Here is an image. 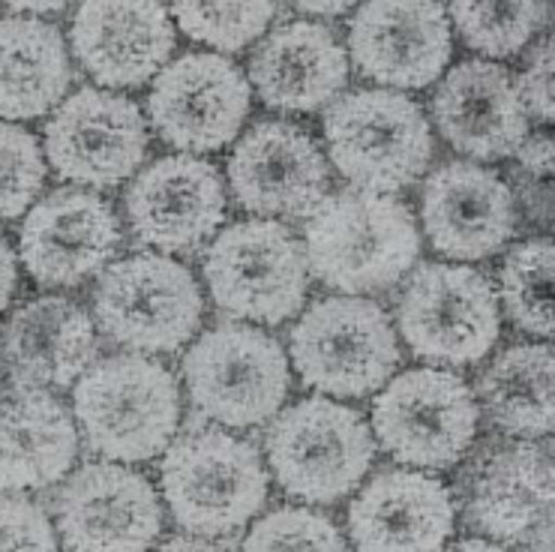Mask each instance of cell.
I'll list each match as a JSON object with an SVG mask.
<instances>
[{
  "label": "cell",
  "mask_w": 555,
  "mask_h": 552,
  "mask_svg": "<svg viewBox=\"0 0 555 552\" xmlns=\"http://www.w3.org/2000/svg\"><path fill=\"white\" fill-rule=\"evenodd\" d=\"M310 273L343 295L388 292L417 265L421 232L397 195L339 190L324 195L304 226Z\"/></svg>",
  "instance_id": "cell-1"
},
{
  "label": "cell",
  "mask_w": 555,
  "mask_h": 552,
  "mask_svg": "<svg viewBox=\"0 0 555 552\" xmlns=\"http://www.w3.org/2000/svg\"><path fill=\"white\" fill-rule=\"evenodd\" d=\"M78 433L108 463H147L181 424V387L166 363L144 355L93 360L73 390Z\"/></svg>",
  "instance_id": "cell-2"
},
{
  "label": "cell",
  "mask_w": 555,
  "mask_h": 552,
  "mask_svg": "<svg viewBox=\"0 0 555 552\" xmlns=\"http://www.w3.org/2000/svg\"><path fill=\"white\" fill-rule=\"evenodd\" d=\"M159 480L175 523L198 538L232 535L268 501L259 450L220 426H195L168 445Z\"/></svg>",
  "instance_id": "cell-3"
},
{
  "label": "cell",
  "mask_w": 555,
  "mask_h": 552,
  "mask_svg": "<svg viewBox=\"0 0 555 552\" xmlns=\"http://www.w3.org/2000/svg\"><path fill=\"white\" fill-rule=\"evenodd\" d=\"M324 142L339 175L363 193H400L433 159V129L424 108L388 88L336 97L324 115Z\"/></svg>",
  "instance_id": "cell-4"
},
{
  "label": "cell",
  "mask_w": 555,
  "mask_h": 552,
  "mask_svg": "<svg viewBox=\"0 0 555 552\" xmlns=\"http://www.w3.org/2000/svg\"><path fill=\"white\" fill-rule=\"evenodd\" d=\"M300 382L324 397L358 399L385 387L400 367V343L385 309L366 297H322L288 334Z\"/></svg>",
  "instance_id": "cell-5"
},
{
  "label": "cell",
  "mask_w": 555,
  "mask_h": 552,
  "mask_svg": "<svg viewBox=\"0 0 555 552\" xmlns=\"http://www.w3.org/2000/svg\"><path fill=\"white\" fill-rule=\"evenodd\" d=\"M264 450L280 489L307 504L346 499L375 460L373 429L361 411L327 397L300 399L280 411Z\"/></svg>",
  "instance_id": "cell-6"
},
{
  "label": "cell",
  "mask_w": 555,
  "mask_h": 552,
  "mask_svg": "<svg viewBox=\"0 0 555 552\" xmlns=\"http://www.w3.org/2000/svg\"><path fill=\"white\" fill-rule=\"evenodd\" d=\"M93 316L117 346L139 355H168L195 336L205 297L186 265L159 253H139L112 261L100 273Z\"/></svg>",
  "instance_id": "cell-7"
},
{
  "label": "cell",
  "mask_w": 555,
  "mask_h": 552,
  "mask_svg": "<svg viewBox=\"0 0 555 552\" xmlns=\"http://www.w3.org/2000/svg\"><path fill=\"white\" fill-rule=\"evenodd\" d=\"M183 382L198 414L232 429L271 421L288 397L283 346L253 324H217L183 358Z\"/></svg>",
  "instance_id": "cell-8"
},
{
  "label": "cell",
  "mask_w": 555,
  "mask_h": 552,
  "mask_svg": "<svg viewBox=\"0 0 555 552\" xmlns=\"http://www.w3.org/2000/svg\"><path fill=\"white\" fill-rule=\"evenodd\" d=\"M205 283L232 319L283 324L300 312L310 288L304 244L276 219H244L210 241Z\"/></svg>",
  "instance_id": "cell-9"
},
{
  "label": "cell",
  "mask_w": 555,
  "mask_h": 552,
  "mask_svg": "<svg viewBox=\"0 0 555 552\" xmlns=\"http://www.w3.org/2000/svg\"><path fill=\"white\" fill-rule=\"evenodd\" d=\"M397 328L414 355L439 367H468L502 336V307L492 283L468 265H417L397 304Z\"/></svg>",
  "instance_id": "cell-10"
},
{
  "label": "cell",
  "mask_w": 555,
  "mask_h": 552,
  "mask_svg": "<svg viewBox=\"0 0 555 552\" xmlns=\"http://www.w3.org/2000/svg\"><path fill=\"white\" fill-rule=\"evenodd\" d=\"M475 390L451 370L421 367L390 378L373 402L378 445L402 465L444 472L463 460L478 436Z\"/></svg>",
  "instance_id": "cell-11"
},
{
  "label": "cell",
  "mask_w": 555,
  "mask_h": 552,
  "mask_svg": "<svg viewBox=\"0 0 555 552\" xmlns=\"http://www.w3.org/2000/svg\"><path fill=\"white\" fill-rule=\"evenodd\" d=\"M42 147L57 178L112 190L130 180L144 163L147 127L142 108L130 97L81 88L52 112Z\"/></svg>",
  "instance_id": "cell-12"
},
{
  "label": "cell",
  "mask_w": 555,
  "mask_h": 552,
  "mask_svg": "<svg viewBox=\"0 0 555 552\" xmlns=\"http://www.w3.org/2000/svg\"><path fill=\"white\" fill-rule=\"evenodd\" d=\"M253 105V88L225 54H183L156 76L147 93L154 132L181 154H210L237 139Z\"/></svg>",
  "instance_id": "cell-13"
},
{
  "label": "cell",
  "mask_w": 555,
  "mask_h": 552,
  "mask_svg": "<svg viewBox=\"0 0 555 552\" xmlns=\"http://www.w3.org/2000/svg\"><path fill=\"white\" fill-rule=\"evenodd\" d=\"M124 207L135 244L190 256L225 219V183L220 168L202 156H163L132 178Z\"/></svg>",
  "instance_id": "cell-14"
},
{
  "label": "cell",
  "mask_w": 555,
  "mask_h": 552,
  "mask_svg": "<svg viewBox=\"0 0 555 552\" xmlns=\"http://www.w3.org/2000/svg\"><path fill=\"white\" fill-rule=\"evenodd\" d=\"M120 249L115 207L96 193L57 187L25 214L18 258L42 288H76L100 277Z\"/></svg>",
  "instance_id": "cell-15"
},
{
  "label": "cell",
  "mask_w": 555,
  "mask_h": 552,
  "mask_svg": "<svg viewBox=\"0 0 555 552\" xmlns=\"http://www.w3.org/2000/svg\"><path fill=\"white\" fill-rule=\"evenodd\" d=\"M66 552H151L163 531L154 484L117 463H88L57 496Z\"/></svg>",
  "instance_id": "cell-16"
},
{
  "label": "cell",
  "mask_w": 555,
  "mask_h": 552,
  "mask_svg": "<svg viewBox=\"0 0 555 552\" xmlns=\"http://www.w3.org/2000/svg\"><path fill=\"white\" fill-rule=\"evenodd\" d=\"M229 187L246 214L307 219L327 193L331 171L307 129L288 120H259L234 144Z\"/></svg>",
  "instance_id": "cell-17"
},
{
  "label": "cell",
  "mask_w": 555,
  "mask_h": 552,
  "mask_svg": "<svg viewBox=\"0 0 555 552\" xmlns=\"http://www.w3.org/2000/svg\"><path fill=\"white\" fill-rule=\"evenodd\" d=\"M349 52L358 73L378 85L426 88L451 64V22L439 3L373 0L351 15Z\"/></svg>",
  "instance_id": "cell-18"
},
{
  "label": "cell",
  "mask_w": 555,
  "mask_h": 552,
  "mask_svg": "<svg viewBox=\"0 0 555 552\" xmlns=\"http://www.w3.org/2000/svg\"><path fill=\"white\" fill-rule=\"evenodd\" d=\"M421 222L436 253L480 261L504 249L517 232V198L492 168L451 159L426 178Z\"/></svg>",
  "instance_id": "cell-19"
},
{
  "label": "cell",
  "mask_w": 555,
  "mask_h": 552,
  "mask_svg": "<svg viewBox=\"0 0 555 552\" xmlns=\"http://www.w3.org/2000/svg\"><path fill=\"white\" fill-rule=\"evenodd\" d=\"M69 46L81 69L108 88H142L168 66L175 22L159 3L91 0L73 15Z\"/></svg>",
  "instance_id": "cell-20"
},
{
  "label": "cell",
  "mask_w": 555,
  "mask_h": 552,
  "mask_svg": "<svg viewBox=\"0 0 555 552\" xmlns=\"http://www.w3.org/2000/svg\"><path fill=\"white\" fill-rule=\"evenodd\" d=\"M456 508L451 489L412 468H382L349 504L358 552H444Z\"/></svg>",
  "instance_id": "cell-21"
},
{
  "label": "cell",
  "mask_w": 555,
  "mask_h": 552,
  "mask_svg": "<svg viewBox=\"0 0 555 552\" xmlns=\"http://www.w3.org/2000/svg\"><path fill=\"white\" fill-rule=\"evenodd\" d=\"M96 358V324L76 300L46 295L10 312L0 328V363L15 387L64 390Z\"/></svg>",
  "instance_id": "cell-22"
},
{
  "label": "cell",
  "mask_w": 555,
  "mask_h": 552,
  "mask_svg": "<svg viewBox=\"0 0 555 552\" xmlns=\"http://www.w3.org/2000/svg\"><path fill=\"white\" fill-rule=\"evenodd\" d=\"M433 120L453 151L478 163L514 156L529 136L517 81L492 61H463L444 73L433 97Z\"/></svg>",
  "instance_id": "cell-23"
},
{
  "label": "cell",
  "mask_w": 555,
  "mask_h": 552,
  "mask_svg": "<svg viewBox=\"0 0 555 552\" xmlns=\"http://www.w3.org/2000/svg\"><path fill=\"white\" fill-rule=\"evenodd\" d=\"M465 519L480 535L522 543L553 516V450L538 441H517L480 453L463 475Z\"/></svg>",
  "instance_id": "cell-24"
},
{
  "label": "cell",
  "mask_w": 555,
  "mask_h": 552,
  "mask_svg": "<svg viewBox=\"0 0 555 552\" xmlns=\"http://www.w3.org/2000/svg\"><path fill=\"white\" fill-rule=\"evenodd\" d=\"M349 54L331 27L292 18L261 39L249 61V88L276 112H319L346 88Z\"/></svg>",
  "instance_id": "cell-25"
},
{
  "label": "cell",
  "mask_w": 555,
  "mask_h": 552,
  "mask_svg": "<svg viewBox=\"0 0 555 552\" xmlns=\"http://www.w3.org/2000/svg\"><path fill=\"white\" fill-rule=\"evenodd\" d=\"M78 457L73 414L49 390L0 399V492L49 489L66 480Z\"/></svg>",
  "instance_id": "cell-26"
},
{
  "label": "cell",
  "mask_w": 555,
  "mask_h": 552,
  "mask_svg": "<svg viewBox=\"0 0 555 552\" xmlns=\"http://www.w3.org/2000/svg\"><path fill=\"white\" fill-rule=\"evenodd\" d=\"M73 61L64 34L42 18H0V120H34L66 100Z\"/></svg>",
  "instance_id": "cell-27"
},
{
  "label": "cell",
  "mask_w": 555,
  "mask_h": 552,
  "mask_svg": "<svg viewBox=\"0 0 555 552\" xmlns=\"http://www.w3.org/2000/svg\"><path fill=\"white\" fill-rule=\"evenodd\" d=\"M553 360L550 343H522L504 348L480 373V402L504 436L541 438L553 433Z\"/></svg>",
  "instance_id": "cell-28"
},
{
  "label": "cell",
  "mask_w": 555,
  "mask_h": 552,
  "mask_svg": "<svg viewBox=\"0 0 555 552\" xmlns=\"http://www.w3.org/2000/svg\"><path fill=\"white\" fill-rule=\"evenodd\" d=\"M553 265L550 238H529L502 261V304L522 334L553 336Z\"/></svg>",
  "instance_id": "cell-29"
},
{
  "label": "cell",
  "mask_w": 555,
  "mask_h": 552,
  "mask_svg": "<svg viewBox=\"0 0 555 552\" xmlns=\"http://www.w3.org/2000/svg\"><path fill=\"white\" fill-rule=\"evenodd\" d=\"M444 13L468 49L487 57H511L522 52V46L538 34L550 7L526 3V0H499V3H453Z\"/></svg>",
  "instance_id": "cell-30"
},
{
  "label": "cell",
  "mask_w": 555,
  "mask_h": 552,
  "mask_svg": "<svg viewBox=\"0 0 555 552\" xmlns=\"http://www.w3.org/2000/svg\"><path fill=\"white\" fill-rule=\"evenodd\" d=\"M276 13V3H178L168 10L186 37L229 54L256 42Z\"/></svg>",
  "instance_id": "cell-31"
},
{
  "label": "cell",
  "mask_w": 555,
  "mask_h": 552,
  "mask_svg": "<svg viewBox=\"0 0 555 552\" xmlns=\"http://www.w3.org/2000/svg\"><path fill=\"white\" fill-rule=\"evenodd\" d=\"M46 156L34 132L0 120V222L25 217L46 187Z\"/></svg>",
  "instance_id": "cell-32"
},
{
  "label": "cell",
  "mask_w": 555,
  "mask_h": 552,
  "mask_svg": "<svg viewBox=\"0 0 555 552\" xmlns=\"http://www.w3.org/2000/svg\"><path fill=\"white\" fill-rule=\"evenodd\" d=\"M241 552H349L334 519L310 508H276L249 528Z\"/></svg>",
  "instance_id": "cell-33"
},
{
  "label": "cell",
  "mask_w": 555,
  "mask_h": 552,
  "mask_svg": "<svg viewBox=\"0 0 555 552\" xmlns=\"http://www.w3.org/2000/svg\"><path fill=\"white\" fill-rule=\"evenodd\" d=\"M0 552H61L52 519L39 504L0 496Z\"/></svg>",
  "instance_id": "cell-34"
},
{
  "label": "cell",
  "mask_w": 555,
  "mask_h": 552,
  "mask_svg": "<svg viewBox=\"0 0 555 552\" xmlns=\"http://www.w3.org/2000/svg\"><path fill=\"white\" fill-rule=\"evenodd\" d=\"M517 93L526 115H534L543 124H553L555 117V90H553V39L546 37L531 54L529 66L522 69L517 81Z\"/></svg>",
  "instance_id": "cell-35"
},
{
  "label": "cell",
  "mask_w": 555,
  "mask_h": 552,
  "mask_svg": "<svg viewBox=\"0 0 555 552\" xmlns=\"http://www.w3.org/2000/svg\"><path fill=\"white\" fill-rule=\"evenodd\" d=\"M517 163L534 180L550 178L553 175V136L550 132L526 136L517 147Z\"/></svg>",
  "instance_id": "cell-36"
},
{
  "label": "cell",
  "mask_w": 555,
  "mask_h": 552,
  "mask_svg": "<svg viewBox=\"0 0 555 552\" xmlns=\"http://www.w3.org/2000/svg\"><path fill=\"white\" fill-rule=\"evenodd\" d=\"M18 292V256L13 244L0 234V312H7Z\"/></svg>",
  "instance_id": "cell-37"
},
{
  "label": "cell",
  "mask_w": 555,
  "mask_h": 552,
  "mask_svg": "<svg viewBox=\"0 0 555 552\" xmlns=\"http://www.w3.org/2000/svg\"><path fill=\"white\" fill-rule=\"evenodd\" d=\"M519 190H522V198H526V205H529L531 219H543V222H553V190H550V183H543L541 180H531L529 187H522L519 183Z\"/></svg>",
  "instance_id": "cell-38"
},
{
  "label": "cell",
  "mask_w": 555,
  "mask_h": 552,
  "mask_svg": "<svg viewBox=\"0 0 555 552\" xmlns=\"http://www.w3.org/2000/svg\"><path fill=\"white\" fill-rule=\"evenodd\" d=\"M154 552H225V550L205 538H171L166 540L163 547H156Z\"/></svg>",
  "instance_id": "cell-39"
},
{
  "label": "cell",
  "mask_w": 555,
  "mask_h": 552,
  "mask_svg": "<svg viewBox=\"0 0 555 552\" xmlns=\"http://www.w3.org/2000/svg\"><path fill=\"white\" fill-rule=\"evenodd\" d=\"M526 552H553V516H546L526 538Z\"/></svg>",
  "instance_id": "cell-40"
},
{
  "label": "cell",
  "mask_w": 555,
  "mask_h": 552,
  "mask_svg": "<svg viewBox=\"0 0 555 552\" xmlns=\"http://www.w3.org/2000/svg\"><path fill=\"white\" fill-rule=\"evenodd\" d=\"M64 0L61 3H10V13L13 15H27V18H39V15H54L64 13Z\"/></svg>",
  "instance_id": "cell-41"
},
{
  "label": "cell",
  "mask_w": 555,
  "mask_h": 552,
  "mask_svg": "<svg viewBox=\"0 0 555 552\" xmlns=\"http://www.w3.org/2000/svg\"><path fill=\"white\" fill-rule=\"evenodd\" d=\"M297 13L324 15V18H331V15L351 13V3H297Z\"/></svg>",
  "instance_id": "cell-42"
},
{
  "label": "cell",
  "mask_w": 555,
  "mask_h": 552,
  "mask_svg": "<svg viewBox=\"0 0 555 552\" xmlns=\"http://www.w3.org/2000/svg\"><path fill=\"white\" fill-rule=\"evenodd\" d=\"M444 552H504L499 543L492 540H480V538H465L453 547H444Z\"/></svg>",
  "instance_id": "cell-43"
}]
</instances>
